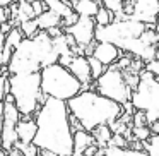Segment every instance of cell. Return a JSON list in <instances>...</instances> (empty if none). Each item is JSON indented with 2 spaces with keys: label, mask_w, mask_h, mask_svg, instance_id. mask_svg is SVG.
Returning a JSON list of instances; mask_svg holds the SVG:
<instances>
[{
  "label": "cell",
  "mask_w": 159,
  "mask_h": 156,
  "mask_svg": "<svg viewBox=\"0 0 159 156\" xmlns=\"http://www.w3.org/2000/svg\"><path fill=\"white\" fill-rule=\"evenodd\" d=\"M36 134L33 144L38 149L53 153L55 156H72V129L69 124L67 103L57 98H46L34 111Z\"/></svg>",
  "instance_id": "1"
},
{
  "label": "cell",
  "mask_w": 159,
  "mask_h": 156,
  "mask_svg": "<svg viewBox=\"0 0 159 156\" xmlns=\"http://www.w3.org/2000/svg\"><path fill=\"white\" fill-rule=\"evenodd\" d=\"M65 103L69 111L79 120L82 129L87 132H91L98 125H110L123 113V106L120 103L93 89L79 91Z\"/></svg>",
  "instance_id": "2"
},
{
  "label": "cell",
  "mask_w": 159,
  "mask_h": 156,
  "mask_svg": "<svg viewBox=\"0 0 159 156\" xmlns=\"http://www.w3.org/2000/svg\"><path fill=\"white\" fill-rule=\"evenodd\" d=\"M58 53L53 48L52 38L45 31H38L33 38H22V41L12 50L7 64L9 74L39 72L43 67L55 64Z\"/></svg>",
  "instance_id": "3"
},
{
  "label": "cell",
  "mask_w": 159,
  "mask_h": 156,
  "mask_svg": "<svg viewBox=\"0 0 159 156\" xmlns=\"http://www.w3.org/2000/svg\"><path fill=\"white\" fill-rule=\"evenodd\" d=\"M9 94L12 96L16 108L19 110L21 117H31L39 108V72L29 74H11L7 76Z\"/></svg>",
  "instance_id": "4"
},
{
  "label": "cell",
  "mask_w": 159,
  "mask_h": 156,
  "mask_svg": "<svg viewBox=\"0 0 159 156\" xmlns=\"http://www.w3.org/2000/svg\"><path fill=\"white\" fill-rule=\"evenodd\" d=\"M39 86L43 94L62 101L70 100L80 91V83L75 76L58 62L50 64L39 70Z\"/></svg>",
  "instance_id": "5"
},
{
  "label": "cell",
  "mask_w": 159,
  "mask_h": 156,
  "mask_svg": "<svg viewBox=\"0 0 159 156\" xmlns=\"http://www.w3.org/2000/svg\"><path fill=\"white\" fill-rule=\"evenodd\" d=\"M130 103L135 110L145 113L147 122L159 120V81L157 76L147 72L145 69L139 70V83L132 89Z\"/></svg>",
  "instance_id": "6"
},
{
  "label": "cell",
  "mask_w": 159,
  "mask_h": 156,
  "mask_svg": "<svg viewBox=\"0 0 159 156\" xmlns=\"http://www.w3.org/2000/svg\"><path fill=\"white\" fill-rule=\"evenodd\" d=\"M94 87L99 94H103V96L110 98V100L116 101L120 105L130 101L132 89L128 87L121 69H118L115 64L108 65L103 70V74L98 79H94Z\"/></svg>",
  "instance_id": "7"
},
{
  "label": "cell",
  "mask_w": 159,
  "mask_h": 156,
  "mask_svg": "<svg viewBox=\"0 0 159 156\" xmlns=\"http://www.w3.org/2000/svg\"><path fill=\"white\" fill-rule=\"evenodd\" d=\"M19 118H21V113L16 108L12 96L7 93L5 98L2 100V129H0V148L5 153L11 151L17 142L16 124L19 122Z\"/></svg>",
  "instance_id": "8"
},
{
  "label": "cell",
  "mask_w": 159,
  "mask_h": 156,
  "mask_svg": "<svg viewBox=\"0 0 159 156\" xmlns=\"http://www.w3.org/2000/svg\"><path fill=\"white\" fill-rule=\"evenodd\" d=\"M94 28H96V22H94L93 17L79 16L74 24L65 26L62 31L67 33L69 36H72L75 45L86 46V45H89V43L94 41Z\"/></svg>",
  "instance_id": "9"
},
{
  "label": "cell",
  "mask_w": 159,
  "mask_h": 156,
  "mask_svg": "<svg viewBox=\"0 0 159 156\" xmlns=\"http://www.w3.org/2000/svg\"><path fill=\"white\" fill-rule=\"evenodd\" d=\"M157 9H159V0H132L128 19L139 21L142 24H156Z\"/></svg>",
  "instance_id": "10"
},
{
  "label": "cell",
  "mask_w": 159,
  "mask_h": 156,
  "mask_svg": "<svg viewBox=\"0 0 159 156\" xmlns=\"http://www.w3.org/2000/svg\"><path fill=\"white\" fill-rule=\"evenodd\" d=\"M67 69L75 76V79L80 83V91L91 89V83H93V77H91V70H89V64H87V57L86 55H75L70 64L67 65Z\"/></svg>",
  "instance_id": "11"
},
{
  "label": "cell",
  "mask_w": 159,
  "mask_h": 156,
  "mask_svg": "<svg viewBox=\"0 0 159 156\" xmlns=\"http://www.w3.org/2000/svg\"><path fill=\"white\" fill-rule=\"evenodd\" d=\"M121 53H123V52H121L120 48H116L113 43H108V41H94L91 55H93L96 60H99V62L103 64L104 67H108V65H111V64L116 62V60L120 59Z\"/></svg>",
  "instance_id": "12"
},
{
  "label": "cell",
  "mask_w": 159,
  "mask_h": 156,
  "mask_svg": "<svg viewBox=\"0 0 159 156\" xmlns=\"http://www.w3.org/2000/svg\"><path fill=\"white\" fill-rule=\"evenodd\" d=\"M36 134V122L31 120L29 117L19 118V122L16 124V135H17V141L22 144H29L33 142V137Z\"/></svg>",
  "instance_id": "13"
},
{
  "label": "cell",
  "mask_w": 159,
  "mask_h": 156,
  "mask_svg": "<svg viewBox=\"0 0 159 156\" xmlns=\"http://www.w3.org/2000/svg\"><path fill=\"white\" fill-rule=\"evenodd\" d=\"M34 21H36V24H38L39 31H46V29H50V28H57V26L62 24V17H60L57 12L50 11V9L43 11L39 16H36Z\"/></svg>",
  "instance_id": "14"
},
{
  "label": "cell",
  "mask_w": 159,
  "mask_h": 156,
  "mask_svg": "<svg viewBox=\"0 0 159 156\" xmlns=\"http://www.w3.org/2000/svg\"><path fill=\"white\" fill-rule=\"evenodd\" d=\"M91 144H94V139H93V135H91V132L84 130V129L74 130V134H72V154L82 153L84 149Z\"/></svg>",
  "instance_id": "15"
},
{
  "label": "cell",
  "mask_w": 159,
  "mask_h": 156,
  "mask_svg": "<svg viewBox=\"0 0 159 156\" xmlns=\"http://www.w3.org/2000/svg\"><path fill=\"white\" fill-rule=\"evenodd\" d=\"M98 7H99V2H94V0H75L72 4L74 12L77 16H86V17H94Z\"/></svg>",
  "instance_id": "16"
},
{
  "label": "cell",
  "mask_w": 159,
  "mask_h": 156,
  "mask_svg": "<svg viewBox=\"0 0 159 156\" xmlns=\"http://www.w3.org/2000/svg\"><path fill=\"white\" fill-rule=\"evenodd\" d=\"M43 4L46 5V9L57 12V14H58L62 19H67V17H70V16L75 14V12H74V9L67 4L65 0H43Z\"/></svg>",
  "instance_id": "17"
},
{
  "label": "cell",
  "mask_w": 159,
  "mask_h": 156,
  "mask_svg": "<svg viewBox=\"0 0 159 156\" xmlns=\"http://www.w3.org/2000/svg\"><path fill=\"white\" fill-rule=\"evenodd\" d=\"M111 134H113V132H111L110 125H98V127H94L93 130H91V135H93V139H94V144H96L98 148H106Z\"/></svg>",
  "instance_id": "18"
},
{
  "label": "cell",
  "mask_w": 159,
  "mask_h": 156,
  "mask_svg": "<svg viewBox=\"0 0 159 156\" xmlns=\"http://www.w3.org/2000/svg\"><path fill=\"white\" fill-rule=\"evenodd\" d=\"M104 156H147L144 149H130V148H115V146H106L103 148Z\"/></svg>",
  "instance_id": "19"
},
{
  "label": "cell",
  "mask_w": 159,
  "mask_h": 156,
  "mask_svg": "<svg viewBox=\"0 0 159 156\" xmlns=\"http://www.w3.org/2000/svg\"><path fill=\"white\" fill-rule=\"evenodd\" d=\"M142 149L147 156H159V134H151L145 141H142Z\"/></svg>",
  "instance_id": "20"
},
{
  "label": "cell",
  "mask_w": 159,
  "mask_h": 156,
  "mask_svg": "<svg viewBox=\"0 0 159 156\" xmlns=\"http://www.w3.org/2000/svg\"><path fill=\"white\" fill-rule=\"evenodd\" d=\"M22 38H24V35L21 33V29H19L17 26H16V28L12 26V28L9 29L7 33H5V40H4V43H5L7 46H11L12 50H14L16 46H17L19 43L22 41Z\"/></svg>",
  "instance_id": "21"
},
{
  "label": "cell",
  "mask_w": 159,
  "mask_h": 156,
  "mask_svg": "<svg viewBox=\"0 0 159 156\" xmlns=\"http://www.w3.org/2000/svg\"><path fill=\"white\" fill-rule=\"evenodd\" d=\"M94 22H96L98 26H104V24H110L111 21H115V16L111 14L108 9H104L103 5L99 4V7H98V12L94 14Z\"/></svg>",
  "instance_id": "22"
},
{
  "label": "cell",
  "mask_w": 159,
  "mask_h": 156,
  "mask_svg": "<svg viewBox=\"0 0 159 156\" xmlns=\"http://www.w3.org/2000/svg\"><path fill=\"white\" fill-rule=\"evenodd\" d=\"M17 28L21 29V33L24 35V38H33L36 33L39 31L38 29V24H36L34 19H29V21H22L17 24Z\"/></svg>",
  "instance_id": "23"
},
{
  "label": "cell",
  "mask_w": 159,
  "mask_h": 156,
  "mask_svg": "<svg viewBox=\"0 0 159 156\" xmlns=\"http://www.w3.org/2000/svg\"><path fill=\"white\" fill-rule=\"evenodd\" d=\"M87 64H89V70H91V77H93V81L98 79V77L103 74V70L106 69V67H104L99 60L94 59L93 55H87Z\"/></svg>",
  "instance_id": "24"
},
{
  "label": "cell",
  "mask_w": 159,
  "mask_h": 156,
  "mask_svg": "<svg viewBox=\"0 0 159 156\" xmlns=\"http://www.w3.org/2000/svg\"><path fill=\"white\" fill-rule=\"evenodd\" d=\"M132 130V139H137V141H145V139L151 135V130H149L147 125H142V127H130Z\"/></svg>",
  "instance_id": "25"
},
{
  "label": "cell",
  "mask_w": 159,
  "mask_h": 156,
  "mask_svg": "<svg viewBox=\"0 0 159 156\" xmlns=\"http://www.w3.org/2000/svg\"><path fill=\"white\" fill-rule=\"evenodd\" d=\"M147 118H145V113L140 110H135L132 113V127H142V125H147Z\"/></svg>",
  "instance_id": "26"
},
{
  "label": "cell",
  "mask_w": 159,
  "mask_h": 156,
  "mask_svg": "<svg viewBox=\"0 0 159 156\" xmlns=\"http://www.w3.org/2000/svg\"><path fill=\"white\" fill-rule=\"evenodd\" d=\"M9 93V83H7V69L0 70V100H4Z\"/></svg>",
  "instance_id": "27"
},
{
  "label": "cell",
  "mask_w": 159,
  "mask_h": 156,
  "mask_svg": "<svg viewBox=\"0 0 159 156\" xmlns=\"http://www.w3.org/2000/svg\"><path fill=\"white\" fill-rule=\"evenodd\" d=\"M108 146H115V148H127L128 141L121 134H111L110 141H108Z\"/></svg>",
  "instance_id": "28"
},
{
  "label": "cell",
  "mask_w": 159,
  "mask_h": 156,
  "mask_svg": "<svg viewBox=\"0 0 159 156\" xmlns=\"http://www.w3.org/2000/svg\"><path fill=\"white\" fill-rule=\"evenodd\" d=\"M144 69L147 70V72L154 74V76H159V62H157V59H152V60H149V62H145Z\"/></svg>",
  "instance_id": "29"
},
{
  "label": "cell",
  "mask_w": 159,
  "mask_h": 156,
  "mask_svg": "<svg viewBox=\"0 0 159 156\" xmlns=\"http://www.w3.org/2000/svg\"><path fill=\"white\" fill-rule=\"evenodd\" d=\"M29 4H31L33 12H34V17L39 16L43 11H46V5L43 4V0H29Z\"/></svg>",
  "instance_id": "30"
},
{
  "label": "cell",
  "mask_w": 159,
  "mask_h": 156,
  "mask_svg": "<svg viewBox=\"0 0 159 156\" xmlns=\"http://www.w3.org/2000/svg\"><path fill=\"white\" fill-rule=\"evenodd\" d=\"M9 21V7H2L0 5V24Z\"/></svg>",
  "instance_id": "31"
},
{
  "label": "cell",
  "mask_w": 159,
  "mask_h": 156,
  "mask_svg": "<svg viewBox=\"0 0 159 156\" xmlns=\"http://www.w3.org/2000/svg\"><path fill=\"white\" fill-rule=\"evenodd\" d=\"M98 149H99V148H98L96 144H91V146H87V148L82 151V154H84V156H91V154H94Z\"/></svg>",
  "instance_id": "32"
},
{
  "label": "cell",
  "mask_w": 159,
  "mask_h": 156,
  "mask_svg": "<svg viewBox=\"0 0 159 156\" xmlns=\"http://www.w3.org/2000/svg\"><path fill=\"white\" fill-rule=\"evenodd\" d=\"M4 40H5V35H4V33H0V70H2V69H7V67L2 65V50H4Z\"/></svg>",
  "instance_id": "33"
},
{
  "label": "cell",
  "mask_w": 159,
  "mask_h": 156,
  "mask_svg": "<svg viewBox=\"0 0 159 156\" xmlns=\"http://www.w3.org/2000/svg\"><path fill=\"white\" fill-rule=\"evenodd\" d=\"M128 144H130V149H142V141H137V139H134V142L128 141Z\"/></svg>",
  "instance_id": "34"
},
{
  "label": "cell",
  "mask_w": 159,
  "mask_h": 156,
  "mask_svg": "<svg viewBox=\"0 0 159 156\" xmlns=\"http://www.w3.org/2000/svg\"><path fill=\"white\" fill-rule=\"evenodd\" d=\"M11 4H16V0H0V5L2 7H9Z\"/></svg>",
  "instance_id": "35"
},
{
  "label": "cell",
  "mask_w": 159,
  "mask_h": 156,
  "mask_svg": "<svg viewBox=\"0 0 159 156\" xmlns=\"http://www.w3.org/2000/svg\"><path fill=\"white\" fill-rule=\"evenodd\" d=\"M91 156H104V151H103V148H99L96 153H94V154H91Z\"/></svg>",
  "instance_id": "36"
},
{
  "label": "cell",
  "mask_w": 159,
  "mask_h": 156,
  "mask_svg": "<svg viewBox=\"0 0 159 156\" xmlns=\"http://www.w3.org/2000/svg\"><path fill=\"white\" fill-rule=\"evenodd\" d=\"M0 129H2V100H0Z\"/></svg>",
  "instance_id": "37"
},
{
  "label": "cell",
  "mask_w": 159,
  "mask_h": 156,
  "mask_svg": "<svg viewBox=\"0 0 159 156\" xmlns=\"http://www.w3.org/2000/svg\"><path fill=\"white\" fill-rule=\"evenodd\" d=\"M16 2H29V0H16Z\"/></svg>",
  "instance_id": "38"
},
{
  "label": "cell",
  "mask_w": 159,
  "mask_h": 156,
  "mask_svg": "<svg viewBox=\"0 0 159 156\" xmlns=\"http://www.w3.org/2000/svg\"><path fill=\"white\" fill-rule=\"evenodd\" d=\"M72 156H84V154H82V153H79V154H72Z\"/></svg>",
  "instance_id": "39"
},
{
  "label": "cell",
  "mask_w": 159,
  "mask_h": 156,
  "mask_svg": "<svg viewBox=\"0 0 159 156\" xmlns=\"http://www.w3.org/2000/svg\"><path fill=\"white\" fill-rule=\"evenodd\" d=\"M94 2H101V0H94Z\"/></svg>",
  "instance_id": "40"
},
{
  "label": "cell",
  "mask_w": 159,
  "mask_h": 156,
  "mask_svg": "<svg viewBox=\"0 0 159 156\" xmlns=\"http://www.w3.org/2000/svg\"><path fill=\"white\" fill-rule=\"evenodd\" d=\"M36 156H39V154H36Z\"/></svg>",
  "instance_id": "41"
}]
</instances>
